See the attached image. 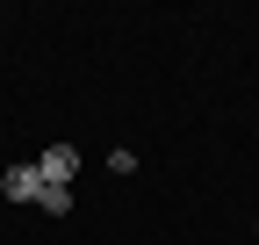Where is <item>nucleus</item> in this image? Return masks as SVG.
Segmentation results:
<instances>
[{"mask_svg":"<svg viewBox=\"0 0 259 245\" xmlns=\"http://www.w3.org/2000/svg\"><path fill=\"white\" fill-rule=\"evenodd\" d=\"M36 173H44V188H72L79 151H72V144H44V151H36Z\"/></svg>","mask_w":259,"mask_h":245,"instance_id":"nucleus-1","label":"nucleus"},{"mask_svg":"<svg viewBox=\"0 0 259 245\" xmlns=\"http://www.w3.org/2000/svg\"><path fill=\"white\" fill-rule=\"evenodd\" d=\"M0 195H8V202H44V173H36V159H15L8 173H0Z\"/></svg>","mask_w":259,"mask_h":245,"instance_id":"nucleus-2","label":"nucleus"},{"mask_svg":"<svg viewBox=\"0 0 259 245\" xmlns=\"http://www.w3.org/2000/svg\"><path fill=\"white\" fill-rule=\"evenodd\" d=\"M252 231H259V224H252Z\"/></svg>","mask_w":259,"mask_h":245,"instance_id":"nucleus-4","label":"nucleus"},{"mask_svg":"<svg viewBox=\"0 0 259 245\" xmlns=\"http://www.w3.org/2000/svg\"><path fill=\"white\" fill-rule=\"evenodd\" d=\"M36 209H51V217H72V188H44Z\"/></svg>","mask_w":259,"mask_h":245,"instance_id":"nucleus-3","label":"nucleus"}]
</instances>
